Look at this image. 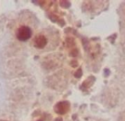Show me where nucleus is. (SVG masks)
Listing matches in <instances>:
<instances>
[{
	"label": "nucleus",
	"mask_w": 125,
	"mask_h": 121,
	"mask_svg": "<svg viewBox=\"0 0 125 121\" xmlns=\"http://www.w3.org/2000/svg\"><path fill=\"white\" fill-rule=\"evenodd\" d=\"M32 35V30L30 27L26 25L20 26L16 31V36L18 40L21 41H26L29 40Z\"/></svg>",
	"instance_id": "obj_1"
},
{
	"label": "nucleus",
	"mask_w": 125,
	"mask_h": 121,
	"mask_svg": "<svg viewBox=\"0 0 125 121\" xmlns=\"http://www.w3.org/2000/svg\"><path fill=\"white\" fill-rule=\"evenodd\" d=\"M33 46L36 49H42L46 47L48 44V39L43 34H38L33 38Z\"/></svg>",
	"instance_id": "obj_2"
},
{
	"label": "nucleus",
	"mask_w": 125,
	"mask_h": 121,
	"mask_svg": "<svg viewBox=\"0 0 125 121\" xmlns=\"http://www.w3.org/2000/svg\"><path fill=\"white\" fill-rule=\"evenodd\" d=\"M54 109L58 114H65L70 109V103L69 101H60L54 106Z\"/></svg>",
	"instance_id": "obj_3"
},
{
	"label": "nucleus",
	"mask_w": 125,
	"mask_h": 121,
	"mask_svg": "<svg viewBox=\"0 0 125 121\" xmlns=\"http://www.w3.org/2000/svg\"><path fill=\"white\" fill-rule=\"evenodd\" d=\"M0 121H8V120H0Z\"/></svg>",
	"instance_id": "obj_4"
}]
</instances>
